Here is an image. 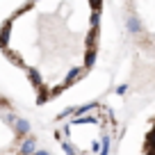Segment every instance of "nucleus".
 I'll use <instances>...</instances> for the list:
<instances>
[{
	"instance_id": "f257e3e1",
	"label": "nucleus",
	"mask_w": 155,
	"mask_h": 155,
	"mask_svg": "<svg viewBox=\"0 0 155 155\" xmlns=\"http://www.w3.org/2000/svg\"><path fill=\"white\" fill-rule=\"evenodd\" d=\"M101 5L25 2L0 25V50L48 103L89 73L98 50Z\"/></svg>"
},
{
	"instance_id": "f03ea898",
	"label": "nucleus",
	"mask_w": 155,
	"mask_h": 155,
	"mask_svg": "<svg viewBox=\"0 0 155 155\" xmlns=\"http://www.w3.org/2000/svg\"><path fill=\"white\" fill-rule=\"evenodd\" d=\"M114 130V114L105 105H91L57 128V141L68 155H107Z\"/></svg>"
},
{
	"instance_id": "7ed1b4c3",
	"label": "nucleus",
	"mask_w": 155,
	"mask_h": 155,
	"mask_svg": "<svg viewBox=\"0 0 155 155\" xmlns=\"http://www.w3.org/2000/svg\"><path fill=\"white\" fill-rule=\"evenodd\" d=\"M30 150H34V144L28 137L25 121L16 116L9 101L0 96V155H28Z\"/></svg>"
}]
</instances>
